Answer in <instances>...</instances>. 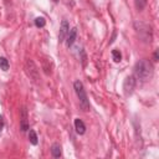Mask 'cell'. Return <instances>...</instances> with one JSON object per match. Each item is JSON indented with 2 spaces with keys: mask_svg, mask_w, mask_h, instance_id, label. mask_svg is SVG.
I'll list each match as a JSON object with an SVG mask.
<instances>
[{
  "mask_svg": "<svg viewBox=\"0 0 159 159\" xmlns=\"http://www.w3.org/2000/svg\"><path fill=\"white\" fill-rule=\"evenodd\" d=\"M134 76L142 81H149L153 77V66L147 60H141L134 66Z\"/></svg>",
  "mask_w": 159,
  "mask_h": 159,
  "instance_id": "obj_1",
  "label": "cell"
},
{
  "mask_svg": "<svg viewBox=\"0 0 159 159\" xmlns=\"http://www.w3.org/2000/svg\"><path fill=\"white\" fill-rule=\"evenodd\" d=\"M73 88L76 91V95L80 100V105H81L83 111H90V102H88V98L86 95V91L83 88V85L81 81H75L73 83Z\"/></svg>",
  "mask_w": 159,
  "mask_h": 159,
  "instance_id": "obj_2",
  "label": "cell"
},
{
  "mask_svg": "<svg viewBox=\"0 0 159 159\" xmlns=\"http://www.w3.org/2000/svg\"><path fill=\"white\" fill-rule=\"evenodd\" d=\"M25 70H26L27 76H29L34 82H36L37 80H39V70H37L34 61L29 60V61L26 62V65H25Z\"/></svg>",
  "mask_w": 159,
  "mask_h": 159,
  "instance_id": "obj_3",
  "label": "cell"
},
{
  "mask_svg": "<svg viewBox=\"0 0 159 159\" xmlns=\"http://www.w3.org/2000/svg\"><path fill=\"white\" fill-rule=\"evenodd\" d=\"M134 87H135V77L134 76H128L127 78L124 80V83H123L124 95L126 96L132 95L133 91H134Z\"/></svg>",
  "mask_w": 159,
  "mask_h": 159,
  "instance_id": "obj_4",
  "label": "cell"
},
{
  "mask_svg": "<svg viewBox=\"0 0 159 159\" xmlns=\"http://www.w3.org/2000/svg\"><path fill=\"white\" fill-rule=\"evenodd\" d=\"M134 26H135V30H137V32L139 34V36L142 37L143 34H146V37L148 39L149 43H151L152 35H149V34H151V27L147 26L146 24H143V22H135Z\"/></svg>",
  "mask_w": 159,
  "mask_h": 159,
  "instance_id": "obj_5",
  "label": "cell"
},
{
  "mask_svg": "<svg viewBox=\"0 0 159 159\" xmlns=\"http://www.w3.org/2000/svg\"><path fill=\"white\" fill-rule=\"evenodd\" d=\"M20 129L22 132H26L29 129V122H27V111L26 108H22L20 112Z\"/></svg>",
  "mask_w": 159,
  "mask_h": 159,
  "instance_id": "obj_6",
  "label": "cell"
},
{
  "mask_svg": "<svg viewBox=\"0 0 159 159\" xmlns=\"http://www.w3.org/2000/svg\"><path fill=\"white\" fill-rule=\"evenodd\" d=\"M68 31H70L68 22H67L66 20H63V21H62V24H61V27H60V34H59V40H60V43L65 40V37L67 36Z\"/></svg>",
  "mask_w": 159,
  "mask_h": 159,
  "instance_id": "obj_7",
  "label": "cell"
},
{
  "mask_svg": "<svg viewBox=\"0 0 159 159\" xmlns=\"http://www.w3.org/2000/svg\"><path fill=\"white\" fill-rule=\"evenodd\" d=\"M76 36H77V29H76V27H73V29L70 30L68 34H67V39H66V46H67V47H70V46L75 43Z\"/></svg>",
  "mask_w": 159,
  "mask_h": 159,
  "instance_id": "obj_8",
  "label": "cell"
},
{
  "mask_svg": "<svg viewBox=\"0 0 159 159\" xmlns=\"http://www.w3.org/2000/svg\"><path fill=\"white\" fill-rule=\"evenodd\" d=\"M75 128H76V132L78 134H83V133L86 132V126H85V123H83L80 118L75 119Z\"/></svg>",
  "mask_w": 159,
  "mask_h": 159,
  "instance_id": "obj_9",
  "label": "cell"
},
{
  "mask_svg": "<svg viewBox=\"0 0 159 159\" xmlns=\"http://www.w3.org/2000/svg\"><path fill=\"white\" fill-rule=\"evenodd\" d=\"M51 152H52V156L55 158H60V157H61V154H62L60 144H54L52 148H51Z\"/></svg>",
  "mask_w": 159,
  "mask_h": 159,
  "instance_id": "obj_10",
  "label": "cell"
},
{
  "mask_svg": "<svg viewBox=\"0 0 159 159\" xmlns=\"http://www.w3.org/2000/svg\"><path fill=\"white\" fill-rule=\"evenodd\" d=\"M134 4H135V8H137L138 11H142L144 8L147 5V0H134Z\"/></svg>",
  "mask_w": 159,
  "mask_h": 159,
  "instance_id": "obj_11",
  "label": "cell"
},
{
  "mask_svg": "<svg viewBox=\"0 0 159 159\" xmlns=\"http://www.w3.org/2000/svg\"><path fill=\"white\" fill-rule=\"evenodd\" d=\"M29 139H30V143L31 144H34V146H36L37 144V135H36V132L35 130H30L29 132Z\"/></svg>",
  "mask_w": 159,
  "mask_h": 159,
  "instance_id": "obj_12",
  "label": "cell"
},
{
  "mask_svg": "<svg viewBox=\"0 0 159 159\" xmlns=\"http://www.w3.org/2000/svg\"><path fill=\"white\" fill-rule=\"evenodd\" d=\"M0 68L3 71H8L9 70V62L5 57H0Z\"/></svg>",
  "mask_w": 159,
  "mask_h": 159,
  "instance_id": "obj_13",
  "label": "cell"
},
{
  "mask_svg": "<svg viewBox=\"0 0 159 159\" xmlns=\"http://www.w3.org/2000/svg\"><path fill=\"white\" fill-rule=\"evenodd\" d=\"M112 57H113L114 62H119L121 60H122V55H121V52L118 50H113L112 51Z\"/></svg>",
  "mask_w": 159,
  "mask_h": 159,
  "instance_id": "obj_14",
  "label": "cell"
},
{
  "mask_svg": "<svg viewBox=\"0 0 159 159\" xmlns=\"http://www.w3.org/2000/svg\"><path fill=\"white\" fill-rule=\"evenodd\" d=\"M35 25L37 27H44L46 25V20L44 17H36L35 19Z\"/></svg>",
  "mask_w": 159,
  "mask_h": 159,
  "instance_id": "obj_15",
  "label": "cell"
},
{
  "mask_svg": "<svg viewBox=\"0 0 159 159\" xmlns=\"http://www.w3.org/2000/svg\"><path fill=\"white\" fill-rule=\"evenodd\" d=\"M4 128V118H3V116H0V132L3 130Z\"/></svg>",
  "mask_w": 159,
  "mask_h": 159,
  "instance_id": "obj_16",
  "label": "cell"
},
{
  "mask_svg": "<svg viewBox=\"0 0 159 159\" xmlns=\"http://www.w3.org/2000/svg\"><path fill=\"white\" fill-rule=\"evenodd\" d=\"M154 59L158 60V51H156V54H154Z\"/></svg>",
  "mask_w": 159,
  "mask_h": 159,
  "instance_id": "obj_17",
  "label": "cell"
},
{
  "mask_svg": "<svg viewBox=\"0 0 159 159\" xmlns=\"http://www.w3.org/2000/svg\"><path fill=\"white\" fill-rule=\"evenodd\" d=\"M54 1H55V3H57V1H59V0H54Z\"/></svg>",
  "mask_w": 159,
  "mask_h": 159,
  "instance_id": "obj_18",
  "label": "cell"
}]
</instances>
